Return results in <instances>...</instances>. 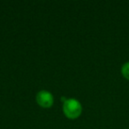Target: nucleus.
Listing matches in <instances>:
<instances>
[{
  "label": "nucleus",
  "mask_w": 129,
  "mask_h": 129,
  "mask_svg": "<svg viewBox=\"0 0 129 129\" xmlns=\"http://www.w3.org/2000/svg\"><path fill=\"white\" fill-rule=\"evenodd\" d=\"M63 111L68 118L75 119L81 116L82 112V106L79 101L74 98L66 100L63 105Z\"/></svg>",
  "instance_id": "1"
},
{
  "label": "nucleus",
  "mask_w": 129,
  "mask_h": 129,
  "mask_svg": "<svg viewBox=\"0 0 129 129\" xmlns=\"http://www.w3.org/2000/svg\"><path fill=\"white\" fill-rule=\"evenodd\" d=\"M36 102L41 107L50 108L54 103L53 95L47 90H41L36 95Z\"/></svg>",
  "instance_id": "2"
},
{
  "label": "nucleus",
  "mask_w": 129,
  "mask_h": 129,
  "mask_svg": "<svg viewBox=\"0 0 129 129\" xmlns=\"http://www.w3.org/2000/svg\"><path fill=\"white\" fill-rule=\"evenodd\" d=\"M121 74L124 78L129 81V61L125 62L121 67Z\"/></svg>",
  "instance_id": "3"
}]
</instances>
